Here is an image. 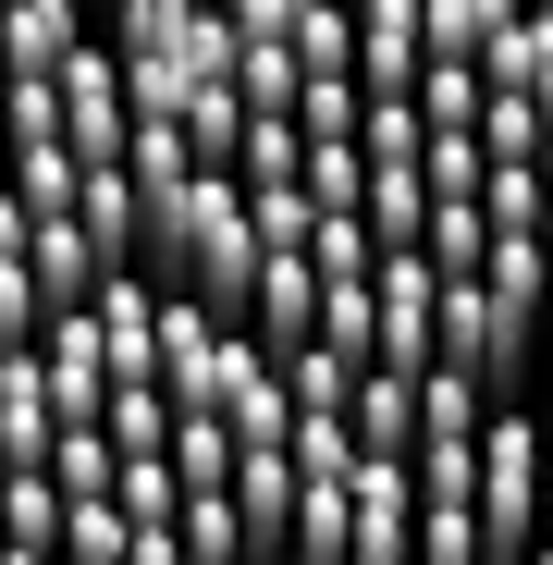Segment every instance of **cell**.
I'll return each mask as SVG.
<instances>
[{"mask_svg":"<svg viewBox=\"0 0 553 565\" xmlns=\"http://www.w3.org/2000/svg\"><path fill=\"white\" fill-rule=\"evenodd\" d=\"M148 282H172V296L246 320V296H258V222H246V184H234V172H198V184L148 222Z\"/></svg>","mask_w":553,"mask_h":565,"instance_id":"obj_1","label":"cell"},{"mask_svg":"<svg viewBox=\"0 0 553 565\" xmlns=\"http://www.w3.org/2000/svg\"><path fill=\"white\" fill-rule=\"evenodd\" d=\"M553 529V443H541V406H492L480 418V553L529 565Z\"/></svg>","mask_w":553,"mask_h":565,"instance_id":"obj_2","label":"cell"},{"mask_svg":"<svg viewBox=\"0 0 553 565\" xmlns=\"http://www.w3.org/2000/svg\"><path fill=\"white\" fill-rule=\"evenodd\" d=\"M50 86H62V148H74V160H124V148H136V99H124L111 38H86Z\"/></svg>","mask_w":553,"mask_h":565,"instance_id":"obj_3","label":"cell"},{"mask_svg":"<svg viewBox=\"0 0 553 565\" xmlns=\"http://www.w3.org/2000/svg\"><path fill=\"white\" fill-rule=\"evenodd\" d=\"M38 369H50V406H62V430H86V418H111V344H99V308H62L50 332H38Z\"/></svg>","mask_w":553,"mask_h":565,"instance_id":"obj_4","label":"cell"},{"mask_svg":"<svg viewBox=\"0 0 553 565\" xmlns=\"http://www.w3.org/2000/svg\"><path fill=\"white\" fill-rule=\"evenodd\" d=\"M418 74H430L418 0H357V86L369 99H418Z\"/></svg>","mask_w":553,"mask_h":565,"instance_id":"obj_5","label":"cell"},{"mask_svg":"<svg viewBox=\"0 0 553 565\" xmlns=\"http://www.w3.org/2000/svg\"><path fill=\"white\" fill-rule=\"evenodd\" d=\"M99 344H111V382H160V282L148 270H111L99 296Z\"/></svg>","mask_w":553,"mask_h":565,"instance_id":"obj_6","label":"cell"},{"mask_svg":"<svg viewBox=\"0 0 553 565\" xmlns=\"http://www.w3.org/2000/svg\"><path fill=\"white\" fill-rule=\"evenodd\" d=\"M50 443H62V406H50L38 344H25V356H0V467H50Z\"/></svg>","mask_w":553,"mask_h":565,"instance_id":"obj_7","label":"cell"},{"mask_svg":"<svg viewBox=\"0 0 553 565\" xmlns=\"http://www.w3.org/2000/svg\"><path fill=\"white\" fill-rule=\"evenodd\" d=\"M25 270H38V308H50V320H62V308H86V296H99V282H111V258L86 246V222H74V210L25 234Z\"/></svg>","mask_w":553,"mask_h":565,"instance_id":"obj_8","label":"cell"},{"mask_svg":"<svg viewBox=\"0 0 553 565\" xmlns=\"http://www.w3.org/2000/svg\"><path fill=\"white\" fill-rule=\"evenodd\" d=\"M86 50V0H0V62L13 74H62Z\"/></svg>","mask_w":553,"mask_h":565,"instance_id":"obj_9","label":"cell"},{"mask_svg":"<svg viewBox=\"0 0 553 565\" xmlns=\"http://www.w3.org/2000/svg\"><path fill=\"white\" fill-rule=\"evenodd\" d=\"M480 86H492V99H529L541 124H553V13H541V0H529V13L492 38V62H480Z\"/></svg>","mask_w":553,"mask_h":565,"instance_id":"obj_10","label":"cell"},{"mask_svg":"<svg viewBox=\"0 0 553 565\" xmlns=\"http://www.w3.org/2000/svg\"><path fill=\"white\" fill-rule=\"evenodd\" d=\"M246 332L284 356V344H308L320 332V270L308 258H258V296H246Z\"/></svg>","mask_w":553,"mask_h":565,"instance_id":"obj_11","label":"cell"},{"mask_svg":"<svg viewBox=\"0 0 553 565\" xmlns=\"http://www.w3.org/2000/svg\"><path fill=\"white\" fill-rule=\"evenodd\" d=\"M62 480H50V467H0V553H50L62 565Z\"/></svg>","mask_w":553,"mask_h":565,"instance_id":"obj_12","label":"cell"},{"mask_svg":"<svg viewBox=\"0 0 553 565\" xmlns=\"http://www.w3.org/2000/svg\"><path fill=\"white\" fill-rule=\"evenodd\" d=\"M344 430H357V455H418V382H406V369H369V382H357V406H344Z\"/></svg>","mask_w":553,"mask_h":565,"instance_id":"obj_13","label":"cell"},{"mask_svg":"<svg viewBox=\"0 0 553 565\" xmlns=\"http://www.w3.org/2000/svg\"><path fill=\"white\" fill-rule=\"evenodd\" d=\"M234 516H246L258 553H284L296 541V455H246L234 467Z\"/></svg>","mask_w":553,"mask_h":565,"instance_id":"obj_14","label":"cell"},{"mask_svg":"<svg viewBox=\"0 0 553 565\" xmlns=\"http://www.w3.org/2000/svg\"><path fill=\"white\" fill-rule=\"evenodd\" d=\"M357 382H369V356H344V344H284V394H296V418H344Z\"/></svg>","mask_w":553,"mask_h":565,"instance_id":"obj_15","label":"cell"},{"mask_svg":"<svg viewBox=\"0 0 553 565\" xmlns=\"http://www.w3.org/2000/svg\"><path fill=\"white\" fill-rule=\"evenodd\" d=\"M529 13V0H418V25H430V62H492V38Z\"/></svg>","mask_w":553,"mask_h":565,"instance_id":"obj_16","label":"cell"},{"mask_svg":"<svg viewBox=\"0 0 553 565\" xmlns=\"http://www.w3.org/2000/svg\"><path fill=\"white\" fill-rule=\"evenodd\" d=\"M50 480H62V504H111V480H124L111 430H99V418H86V430H62V443H50Z\"/></svg>","mask_w":553,"mask_h":565,"instance_id":"obj_17","label":"cell"},{"mask_svg":"<svg viewBox=\"0 0 553 565\" xmlns=\"http://www.w3.org/2000/svg\"><path fill=\"white\" fill-rule=\"evenodd\" d=\"M234 467H246V443L222 418H172V480L184 492H234Z\"/></svg>","mask_w":553,"mask_h":565,"instance_id":"obj_18","label":"cell"},{"mask_svg":"<svg viewBox=\"0 0 553 565\" xmlns=\"http://www.w3.org/2000/svg\"><path fill=\"white\" fill-rule=\"evenodd\" d=\"M480 99H492L480 62H430V74H418V124H430V136H480Z\"/></svg>","mask_w":553,"mask_h":565,"instance_id":"obj_19","label":"cell"},{"mask_svg":"<svg viewBox=\"0 0 553 565\" xmlns=\"http://www.w3.org/2000/svg\"><path fill=\"white\" fill-rule=\"evenodd\" d=\"M234 86H246V111H296V86H308L296 38H246L234 50Z\"/></svg>","mask_w":553,"mask_h":565,"instance_id":"obj_20","label":"cell"},{"mask_svg":"<svg viewBox=\"0 0 553 565\" xmlns=\"http://www.w3.org/2000/svg\"><path fill=\"white\" fill-rule=\"evenodd\" d=\"M0 184H13L38 222H62V210H74V184H86V160H74V148H13V172H0Z\"/></svg>","mask_w":553,"mask_h":565,"instance_id":"obj_21","label":"cell"},{"mask_svg":"<svg viewBox=\"0 0 553 565\" xmlns=\"http://www.w3.org/2000/svg\"><path fill=\"white\" fill-rule=\"evenodd\" d=\"M480 210H492V234H541V210H553L541 160H492V172H480Z\"/></svg>","mask_w":553,"mask_h":565,"instance_id":"obj_22","label":"cell"},{"mask_svg":"<svg viewBox=\"0 0 553 565\" xmlns=\"http://www.w3.org/2000/svg\"><path fill=\"white\" fill-rule=\"evenodd\" d=\"M99 430H111V455H172V394L160 382H124Z\"/></svg>","mask_w":553,"mask_h":565,"instance_id":"obj_23","label":"cell"},{"mask_svg":"<svg viewBox=\"0 0 553 565\" xmlns=\"http://www.w3.org/2000/svg\"><path fill=\"white\" fill-rule=\"evenodd\" d=\"M111 504H124L136 529H172V516H184V480H172V455H124V480H111Z\"/></svg>","mask_w":553,"mask_h":565,"instance_id":"obj_24","label":"cell"},{"mask_svg":"<svg viewBox=\"0 0 553 565\" xmlns=\"http://www.w3.org/2000/svg\"><path fill=\"white\" fill-rule=\"evenodd\" d=\"M0 136H13V148H62V86L50 74H13V86H0Z\"/></svg>","mask_w":553,"mask_h":565,"instance_id":"obj_25","label":"cell"},{"mask_svg":"<svg viewBox=\"0 0 553 565\" xmlns=\"http://www.w3.org/2000/svg\"><path fill=\"white\" fill-rule=\"evenodd\" d=\"M124 553H136V516L124 504H74L62 516V565H124Z\"/></svg>","mask_w":553,"mask_h":565,"instance_id":"obj_26","label":"cell"},{"mask_svg":"<svg viewBox=\"0 0 553 565\" xmlns=\"http://www.w3.org/2000/svg\"><path fill=\"white\" fill-rule=\"evenodd\" d=\"M296 62L308 74H357V0H320V13L296 25Z\"/></svg>","mask_w":553,"mask_h":565,"instance_id":"obj_27","label":"cell"},{"mask_svg":"<svg viewBox=\"0 0 553 565\" xmlns=\"http://www.w3.org/2000/svg\"><path fill=\"white\" fill-rule=\"evenodd\" d=\"M541 136H553V124H541L529 99H480V160H541Z\"/></svg>","mask_w":553,"mask_h":565,"instance_id":"obj_28","label":"cell"},{"mask_svg":"<svg viewBox=\"0 0 553 565\" xmlns=\"http://www.w3.org/2000/svg\"><path fill=\"white\" fill-rule=\"evenodd\" d=\"M357 148H369V160H418V148H430V124H418V99H369V124H357Z\"/></svg>","mask_w":553,"mask_h":565,"instance_id":"obj_29","label":"cell"},{"mask_svg":"<svg viewBox=\"0 0 553 565\" xmlns=\"http://www.w3.org/2000/svg\"><path fill=\"white\" fill-rule=\"evenodd\" d=\"M418 172H430V198H480V172H492V160H480V136H430Z\"/></svg>","mask_w":553,"mask_h":565,"instance_id":"obj_30","label":"cell"},{"mask_svg":"<svg viewBox=\"0 0 553 565\" xmlns=\"http://www.w3.org/2000/svg\"><path fill=\"white\" fill-rule=\"evenodd\" d=\"M308 198L320 210H357L369 198V148H308Z\"/></svg>","mask_w":553,"mask_h":565,"instance_id":"obj_31","label":"cell"},{"mask_svg":"<svg viewBox=\"0 0 553 565\" xmlns=\"http://www.w3.org/2000/svg\"><path fill=\"white\" fill-rule=\"evenodd\" d=\"M222 13H234V38H296L320 0H222Z\"/></svg>","mask_w":553,"mask_h":565,"instance_id":"obj_32","label":"cell"},{"mask_svg":"<svg viewBox=\"0 0 553 565\" xmlns=\"http://www.w3.org/2000/svg\"><path fill=\"white\" fill-rule=\"evenodd\" d=\"M124 565H184V541H172V529H136V553H124Z\"/></svg>","mask_w":553,"mask_h":565,"instance_id":"obj_33","label":"cell"},{"mask_svg":"<svg viewBox=\"0 0 553 565\" xmlns=\"http://www.w3.org/2000/svg\"><path fill=\"white\" fill-rule=\"evenodd\" d=\"M541 443H553V344H541Z\"/></svg>","mask_w":553,"mask_h":565,"instance_id":"obj_34","label":"cell"},{"mask_svg":"<svg viewBox=\"0 0 553 565\" xmlns=\"http://www.w3.org/2000/svg\"><path fill=\"white\" fill-rule=\"evenodd\" d=\"M258 565H308V553H258Z\"/></svg>","mask_w":553,"mask_h":565,"instance_id":"obj_35","label":"cell"},{"mask_svg":"<svg viewBox=\"0 0 553 565\" xmlns=\"http://www.w3.org/2000/svg\"><path fill=\"white\" fill-rule=\"evenodd\" d=\"M0 565H50V553H0Z\"/></svg>","mask_w":553,"mask_h":565,"instance_id":"obj_36","label":"cell"},{"mask_svg":"<svg viewBox=\"0 0 553 565\" xmlns=\"http://www.w3.org/2000/svg\"><path fill=\"white\" fill-rule=\"evenodd\" d=\"M541 184H553V136H541Z\"/></svg>","mask_w":553,"mask_h":565,"instance_id":"obj_37","label":"cell"},{"mask_svg":"<svg viewBox=\"0 0 553 565\" xmlns=\"http://www.w3.org/2000/svg\"><path fill=\"white\" fill-rule=\"evenodd\" d=\"M210 565H258V553H210Z\"/></svg>","mask_w":553,"mask_h":565,"instance_id":"obj_38","label":"cell"},{"mask_svg":"<svg viewBox=\"0 0 553 565\" xmlns=\"http://www.w3.org/2000/svg\"><path fill=\"white\" fill-rule=\"evenodd\" d=\"M529 565H553V529H541V553H529Z\"/></svg>","mask_w":553,"mask_h":565,"instance_id":"obj_39","label":"cell"},{"mask_svg":"<svg viewBox=\"0 0 553 565\" xmlns=\"http://www.w3.org/2000/svg\"><path fill=\"white\" fill-rule=\"evenodd\" d=\"M541 344H553V308H541Z\"/></svg>","mask_w":553,"mask_h":565,"instance_id":"obj_40","label":"cell"},{"mask_svg":"<svg viewBox=\"0 0 553 565\" xmlns=\"http://www.w3.org/2000/svg\"><path fill=\"white\" fill-rule=\"evenodd\" d=\"M468 565H504V553H468Z\"/></svg>","mask_w":553,"mask_h":565,"instance_id":"obj_41","label":"cell"}]
</instances>
